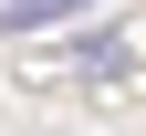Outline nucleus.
<instances>
[{"label":"nucleus","mask_w":146,"mask_h":136,"mask_svg":"<svg viewBox=\"0 0 146 136\" xmlns=\"http://www.w3.org/2000/svg\"><path fill=\"white\" fill-rule=\"evenodd\" d=\"M84 0H0V31H42V21H73Z\"/></svg>","instance_id":"obj_1"}]
</instances>
